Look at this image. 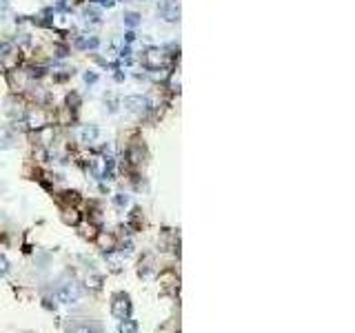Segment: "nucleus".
Returning a JSON list of instances; mask_svg holds the SVG:
<instances>
[{
  "mask_svg": "<svg viewBox=\"0 0 355 333\" xmlns=\"http://www.w3.org/2000/svg\"><path fill=\"white\" fill-rule=\"evenodd\" d=\"M85 296V291H82V286H80L78 282H65V284H60L56 291H53V298H56V302L58 304H76L80 302V298Z\"/></svg>",
  "mask_w": 355,
  "mask_h": 333,
  "instance_id": "1",
  "label": "nucleus"
},
{
  "mask_svg": "<svg viewBox=\"0 0 355 333\" xmlns=\"http://www.w3.org/2000/svg\"><path fill=\"white\" fill-rule=\"evenodd\" d=\"M111 313L116 316L118 320H127L131 316V302H129V296H124V293H118L116 298H113V304H111Z\"/></svg>",
  "mask_w": 355,
  "mask_h": 333,
  "instance_id": "2",
  "label": "nucleus"
},
{
  "mask_svg": "<svg viewBox=\"0 0 355 333\" xmlns=\"http://www.w3.org/2000/svg\"><path fill=\"white\" fill-rule=\"evenodd\" d=\"M124 107H129L131 111L142 113V111H147V107H149V102H147L144 98H140V96H129V98H124Z\"/></svg>",
  "mask_w": 355,
  "mask_h": 333,
  "instance_id": "3",
  "label": "nucleus"
},
{
  "mask_svg": "<svg viewBox=\"0 0 355 333\" xmlns=\"http://www.w3.org/2000/svg\"><path fill=\"white\" fill-rule=\"evenodd\" d=\"M118 333H138V322L136 320H122L120 322V326H118Z\"/></svg>",
  "mask_w": 355,
  "mask_h": 333,
  "instance_id": "4",
  "label": "nucleus"
},
{
  "mask_svg": "<svg viewBox=\"0 0 355 333\" xmlns=\"http://www.w3.org/2000/svg\"><path fill=\"white\" fill-rule=\"evenodd\" d=\"M147 65H149L151 69H156V67L162 65V56H160L158 49H151L149 53H147Z\"/></svg>",
  "mask_w": 355,
  "mask_h": 333,
  "instance_id": "5",
  "label": "nucleus"
},
{
  "mask_svg": "<svg viewBox=\"0 0 355 333\" xmlns=\"http://www.w3.org/2000/svg\"><path fill=\"white\" fill-rule=\"evenodd\" d=\"M69 333H102V331L93 324H76L73 329H69Z\"/></svg>",
  "mask_w": 355,
  "mask_h": 333,
  "instance_id": "6",
  "label": "nucleus"
},
{
  "mask_svg": "<svg viewBox=\"0 0 355 333\" xmlns=\"http://www.w3.org/2000/svg\"><path fill=\"white\" fill-rule=\"evenodd\" d=\"M7 271H9V262H7L5 256H0V276H5Z\"/></svg>",
  "mask_w": 355,
  "mask_h": 333,
  "instance_id": "7",
  "label": "nucleus"
}]
</instances>
